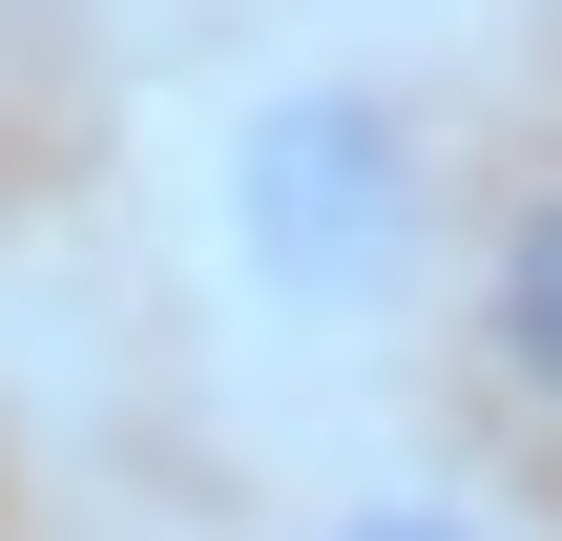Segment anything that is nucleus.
I'll return each mask as SVG.
<instances>
[{"instance_id": "obj_1", "label": "nucleus", "mask_w": 562, "mask_h": 541, "mask_svg": "<svg viewBox=\"0 0 562 541\" xmlns=\"http://www.w3.org/2000/svg\"><path fill=\"white\" fill-rule=\"evenodd\" d=\"M125 208H146V271L209 334V375L292 396V417H355L459 313L480 125H459V63L417 21L292 0V21H229L146 83Z\"/></svg>"}, {"instance_id": "obj_2", "label": "nucleus", "mask_w": 562, "mask_h": 541, "mask_svg": "<svg viewBox=\"0 0 562 541\" xmlns=\"http://www.w3.org/2000/svg\"><path fill=\"white\" fill-rule=\"evenodd\" d=\"M438 354H459L521 438H562V146L480 167V229H459V313H438Z\"/></svg>"}, {"instance_id": "obj_3", "label": "nucleus", "mask_w": 562, "mask_h": 541, "mask_svg": "<svg viewBox=\"0 0 562 541\" xmlns=\"http://www.w3.org/2000/svg\"><path fill=\"white\" fill-rule=\"evenodd\" d=\"M271 541H562L501 459H459V438H375V417H334V459L292 480V521Z\"/></svg>"}, {"instance_id": "obj_4", "label": "nucleus", "mask_w": 562, "mask_h": 541, "mask_svg": "<svg viewBox=\"0 0 562 541\" xmlns=\"http://www.w3.org/2000/svg\"><path fill=\"white\" fill-rule=\"evenodd\" d=\"M375 21H417V42H438V21H480V0H375Z\"/></svg>"}]
</instances>
